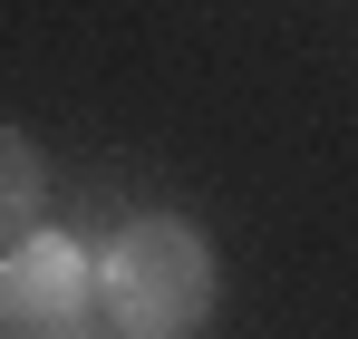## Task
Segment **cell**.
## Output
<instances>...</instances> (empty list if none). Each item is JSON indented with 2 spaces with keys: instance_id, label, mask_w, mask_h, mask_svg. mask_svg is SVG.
<instances>
[{
  "instance_id": "1",
  "label": "cell",
  "mask_w": 358,
  "mask_h": 339,
  "mask_svg": "<svg viewBox=\"0 0 358 339\" xmlns=\"http://www.w3.org/2000/svg\"><path fill=\"white\" fill-rule=\"evenodd\" d=\"M97 310L126 339H184L213 310V242L175 214H136L97 252Z\"/></svg>"
},
{
  "instance_id": "2",
  "label": "cell",
  "mask_w": 358,
  "mask_h": 339,
  "mask_svg": "<svg viewBox=\"0 0 358 339\" xmlns=\"http://www.w3.org/2000/svg\"><path fill=\"white\" fill-rule=\"evenodd\" d=\"M97 262L68 233H29L0 252V339H97Z\"/></svg>"
},
{
  "instance_id": "3",
  "label": "cell",
  "mask_w": 358,
  "mask_h": 339,
  "mask_svg": "<svg viewBox=\"0 0 358 339\" xmlns=\"http://www.w3.org/2000/svg\"><path fill=\"white\" fill-rule=\"evenodd\" d=\"M39 204H49V174L29 155V136L0 126V252H20V242L39 233Z\"/></svg>"
},
{
  "instance_id": "4",
  "label": "cell",
  "mask_w": 358,
  "mask_h": 339,
  "mask_svg": "<svg viewBox=\"0 0 358 339\" xmlns=\"http://www.w3.org/2000/svg\"><path fill=\"white\" fill-rule=\"evenodd\" d=\"M117 339H126V330H117Z\"/></svg>"
}]
</instances>
